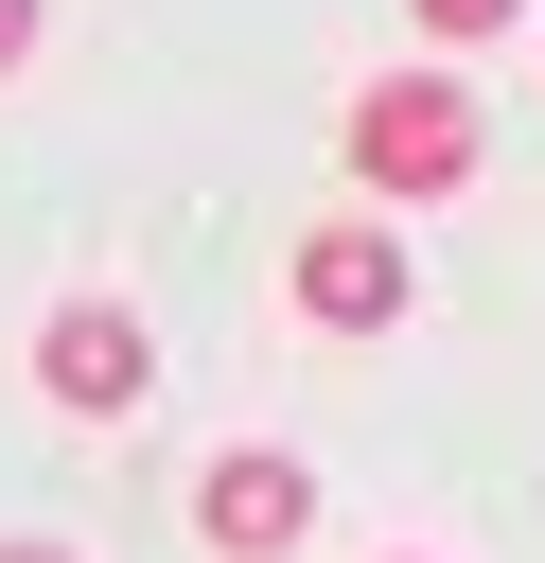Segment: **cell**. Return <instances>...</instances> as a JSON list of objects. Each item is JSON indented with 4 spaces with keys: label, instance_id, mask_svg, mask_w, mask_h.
I'll return each mask as SVG.
<instances>
[{
    "label": "cell",
    "instance_id": "6da1fadb",
    "mask_svg": "<svg viewBox=\"0 0 545 563\" xmlns=\"http://www.w3.org/2000/svg\"><path fill=\"white\" fill-rule=\"evenodd\" d=\"M352 176H369V194H457V176H475V88H457V70L352 88Z\"/></svg>",
    "mask_w": 545,
    "mask_h": 563
},
{
    "label": "cell",
    "instance_id": "7a4b0ae2",
    "mask_svg": "<svg viewBox=\"0 0 545 563\" xmlns=\"http://www.w3.org/2000/svg\"><path fill=\"white\" fill-rule=\"evenodd\" d=\"M35 387L88 405V422H123V405L158 387V334H141L123 299H53V317H35Z\"/></svg>",
    "mask_w": 545,
    "mask_h": 563
},
{
    "label": "cell",
    "instance_id": "3957f363",
    "mask_svg": "<svg viewBox=\"0 0 545 563\" xmlns=\"http://www.w3.org/2000/svg\"><path fill=\"white\" fill-rule=\"evenodd\" d=\"M193 528H211L229 563H281V545L316 528V475H299L281 440H246V457H211V475H193Z\"/></svg>",
    "mask_w": 545,
    "mask_h": 563
},
{
    "label": "cell",
    "instance_id": "277c9868",
    "mask_svg": "<svg viewBox=\"0 0 545 563\" xmlns=\"http://www.w3.org/2000/svg\"><path fill=\"white\" fill-rule=\"evenodd\" d=\"M299 317L316 334H387L404 317V229H299Z\"/></svg>",
    "mask_w": 545,
    "mask_h": 563
},
{
    "label": "cell",
    "instance_id": "5b68a950",
    "mask_svg": "<svg viewBox=\"0 0 545 563\" xmlns=\"http://www.w3.org/2000/svg\"><path fill=\"white\" fill-rule=\"evenodd\" d=\"M404 18H422V35H510L527 0H404Z\"/></svg>",
    "mask_w": 545,
    "mask_h": 563
},
{
    "label": "cell",
    "instance_id": "8992f818",
    "mask_svg": "<svg viewBox=\"0 0 545 563\" xmlns=\"http://www.w3.org/2000/svg\"><path fill=\"white\" fill-rule=\"evenodd\" d=\"M18 53H35V0H0V70H18Z\"/></svg>",
    "mask_w": 545,
    "mask_h": 563
},
{
    "label": "cell",
    "instance_id": "52a82bcc",
    "mask_svg": "<svg viewBox=\"0 0 545 563\" xmlns=\"http://www.w3.org/2000/svg\"><path fill=\"white\" fill-rule=\"evenodd\" d=\"M0 563H70V545H0Z\"/></svg>",
    "mask_w": 545,
    "mask_h": 563
}]
</instances>
